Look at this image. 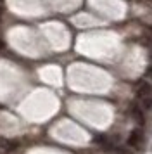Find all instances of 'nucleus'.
I'll return each instance as SVG.
<instances>
[{
    "mask_svg": "<svg viewBox=\"0 0 152 154\" xmlns=\"http://www.w3.org/2000/svg\"><path fill=\"white\" fill-rule=\"evenodd\" d=\"M138 102H140L138 106H140L144 111H152V95H147V97L138 99Z\"/></svg>",
    "mask_w": 152,
    "mask_h": 154,
    "instance_id": "nucleus-5",
    "label": "nucleus"
},
{
    "mask_svg": "<svg viewBox=\"0 0 152 154\" xmlns=\"http://www.w3.org/2000/svg\"><path fill=\"white\" fill-rule=\"evenodd\" d=\"M147 95H152V87H150V83H147V82L142 80L137 85V99L147 97Z\"/></svg>",
    "mask_w": 152,
    "mask_h": 154,
    "instance_id": "nucleus-3",
    "label": "nucleus"
},
{
    "mask_svg": "<svg viewBox=\"0 0 152 154\" xmlns=\"http://www.w3.org/2000/svg\"><path fill=\"white\" fill-rule=\"evenodd\" d=\"M2 14H4V7L0 5V17H2Z\"/></svg>",
    "mask_w": 152,
    "mask_h": 154,
    "instance_id": "nucleus-8",
    "label": "nucleus"
},
{
    "mask_svg": "<svg viewBox=\"0 0 152 154\" xmlns=\"http://www.w3.org/2000/svg\"><path fill=\"white\" fill-rule=\"evenodd\" d=\"M147 76H149V78L152 80V64L149 66V68H147Z\"/></svg>",
    "mask_w": 152,
    "mask_h": 154,
    "instance_id": "nucleus-7",
    "label": "nucleus"
},
{
    "mask_svg": "<svg viewBox=\"0 0 152 154\" xmlns=\"http://www.w3.org/2000/svg\"><path fill=\"white\" fill-rule=\"evenodd\" d=\"M17 142L16 140H11V139H0V147L5 151V152H12V151H16L17 149Z\"/></svg>",
    "mask_w": 152,
    "mask_h": 154,
    "instance_id": "nucleus-4",
    "label": "nucleus"
},
{
    "mask_svg": "<svg viewBox=\"0 0 152 154\" xmlns=\"http://www.w3.org/2000/svg\"><path fill=\"white\" fill-rule=\"evenodd\" d=\"M130 116L135 119L137 125H145V116H144V109L140 107L138 104H131L130 106Z\"/></svg>",
    "mask_w": 152,
    "mask_h": 154,
    "instance_id": "nucleus-2",
    "label": "nucleus"
},
{
    "mask_svg": "<svg viewBox=\"0 0 152 154\" xmlns=\"http://www.w3.org/2000/svg\"><path fill=\"white\" fill-rule=\"evenodd\" d=\"M117 154H135L131 149H124V147H119L117 149Z\"/></svg>",
    "mask_w": 152,
    "mask_h": 154,
    "instance_id": "nucleus-6",
    "label": "nucleus"
},
{
    "mask_svg": "<svg viewBox=\"0 0 152 154\" xmlns=\"http://www.w3.org/2000/svg\"><path fill=\"white\" fill-rule=\"evenodd\" d=\"M0 2H2V0H0Z\"/></svg>",
    "mask_w": 152,
    "mask_h": 154,
    "instance_id": "nucleus-11",
    "label": "nucleus"
},
{
    "mask_svg": "<svg viewBox=\"0 0 152 154\" xmlns=\"http://www.w3.org/2000/svg\"><path fill=\"white\" fill-rule=\"evenodd\" d=\"M149 59H150V63H152V52H150V54H149Z\"/></svg>",
    "mask_w": 152,
    "mask_h": 154,
    "instance_id": "nucleus-9",
    "label": "nucleus"
},
{
    "mask_svg": "<svg viewBox=\"0 0 152 154\" xmlns=\"http://www.w3.org/2000/svg\"><path fill=\"white\" fill-rule=\"evenodd\" d=\"M149 29H150V33H152V26H150V28H149Z\"/></svg>",
    "mask_w": 152,
    "mask_h": 154,
    "instance_id": "nucleus-10",
    "label": "nucleus"
},
{
    "mask_svg": "<svg viewBox=\"0 0 152 154\" xmlns=\"http://www.w3.org/2000/svg\"><path fill=\"white\" fill-rule=\"evenodd\" d=\"M144 142H145V135L140 128L133 130L130 133V137H128V146L133 147V149H140V147L144 146Z\"/></svg>",
    "mask_w": 152,
    "mask_h": 154,
    "instance_id": "nucleus-1",
    "label": "nucleus"
}]
</instances>
